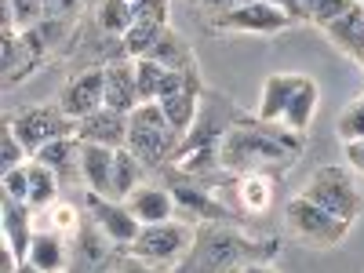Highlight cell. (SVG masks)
<instances>
[{
  "mask_svg": "<svg viewBox=\"0 0 364 273\" xmlns=\"http://www.w3.org/2000/svg\"><path fill=\"white\" fill-rule=\"evenodd\" d=\"M306 149V139L291 132L281 120H259V117H240L223 139V171L230 175H248V171H266L284 178Z\"/></svg>",
  "mask_w": 364,
  "mask_h": 273,
  "instance_id": "obj_1",
  "label": "cell"
},
{
  "mask_svg": "<svg viewBox=\"0 0 364 273\" xmlns=\"http://www.w3.org/2000/svg\"><path fill=\"white\" fill-rule=\"evenodd\" d=\"M277 252L281 237H248L240 223H200L171 273H240L252 262H273Z\"/></svg>",
  "mask_w": 364,
  "mask_h": 273,
  "instance_id": "obj_2",
  "label": "cell"
},
{
  "mask_svg": "<svg viewBox=\"0 0 364 273\" xmlns=\"http://www.w3.org/2000/svg\"><path fill=\"white\" fill-rule=\"evenodd\" d=\"M182 146V132L171 128L161 102H142L128 117V149L142 161L146 171H164Z\"/></svg>",
  "mask_w": 364,
  "mask_h": 273,
  "instance_id": "obj_3",
  "label": "cell"
},
{
  "mask_svg": "<svg viewBox=\"0 0 364 273\" xmlns=\"http://www.w3.org/2000/svg\"><path fill=\"white\" fill-rule=\"evenodd\" d=\"M4 120L11 124L15 139L26 146V154H29V157L41 154V149H44L48 142H55V139H70V135H77V120H73L63 106H58V102L22 106V109L8 113Z\"/></svg>",
  "mask_w": 364,
  "mask_h": 273,
  "instance_id": "obj_4",
  "label": "cell"
},
{
  "mask_svg": "<svg viewBox=\"0 0 364 273\" xmlns=\"http://www.w3.org/2000/svg\"><path fill=\"white\" fill-rule=\"evenodd\" d=\"M302 197L314 200V204L324 208V211H331L336 219H343V223H350V226L357 223V215L364 211V197H360V190H357L353 175H350L346 168H339V164L317 168V171L310 175V182L302 186Z\"/></svg>",
  "mask_w": 364,
  "mask_h": 273,
  "instance_id": "obj_5",
  "label": "cell"
},
{
  "mask_svg": "<svg viewBox=\"0 0 364 273\" xmlns=\"http://www.w3.org/2000/svg\"><path fill=\"white\" fill-rule=\"evenodd\" d=\"M284 223H288V230H291L306 248H321V252L339 248L343 240H346V233H350V223L336 219L331 211L317 208L314 200H306L302 193L284 204Z\"/></svg>",
  "mask_w": 364,
  "mask_h": 273,
  "instance_id": "obj_6",
  "label": "cell"
},
{
  "mask_svg": "<svg viewBox=\"0 0 364 273\" xmlns=\"http://www.w3.org/2000/svg\"><path fill=\"white\" fill-rule=\"evenodd\" d=\"M245 117L237 109L233 99L219 95V91H204L200 99V109H197V120L190 124V132L182 135V146L178 154H193V149H223V139L230 135V128ZM175 154V157H178Z\"/></svg>",
  "mask_w": 364,
  "mask_h": 273,
  "instance_id": "obj_7",
  "label": "cell"
},
{
  "mask_svg": "<svg viewBox=\"0 0 364 273\" xmlns=\"http://www.w3.org/2000/svg\"><path fill=\"white\" fill-rule=\"evenodd\" d=\"M193 230L197 226L182 223V219H168V223H157V226H142L139 237H135V245L124 248V252H132L135 259H142L149 266L175 269L182 262V255L190 252V245H193Z\"/></svg>",
  "mask_w": 364,
  "mask_h": 273,
  "instance_id": "obj_8",
  "label": "cell"
},
{
  "mask_svg": "<svg viewBox=\"0 0 364 273\" xmlns=\"http://www.w3.org/2000/svg\"><path fill=\"white\" fill-rule=\"evenodd\" d=\"M288 26H295L281 8H273L269 0H255V4H240L233 11L223 15H208L204 29L208 33H248V37H273V33H284Z\"/></svg>",
  "mask_w": 364,
  "mask_h": 273,
  "instance_id": "obj_9",
  "label": "cell"
},
{
  "mask_svg": "<svg viewBox=\"0 0 364 273\" xmlns=\"http://www.w3.org/2000/svg\"><path fill=\"white\" fill-rule=\"evenodd\" d=\"M120 252L124 248H117L113 240L87 219L73 233L66 273H120Z\"/></svg>",
  "mask_w": 364,
  "mask_h": 273,
  "instance_id": "obj_10",
  "label": "cell"
},
{
  "mask_svg": "<svg viewBox=\"0 0 364 273\" xmlns=\"http://www.w3.org/2000/svg\"><path fill=\"white\" fill-rule=\"evenodd\" d=\"M84 215L95 223L117 248H132L139 230H142V223L132 215V208L124 200L99 197V193H84Z\"/></svg>",
  "mask_w": 364,
  "mask_h": 273,
  "instance_id": "obj_11",
  "label": "cell"
},
{
  "mask_svg": "<svg viewBox=\"0 0 364 273\" xmlns=\"http://www.w3.org/2000/svg\"><path fill=\"white\" fill-rule=\"evenodd\" d=\"M58 106H63L73 120H84L87 113H95L106 106V66H87L80 73H73L63 91H58Z\"/></svg>",
  "mask_w": 364,
  "mask_h": 273,
  "instance_id": "obj_12",
  "label": "cell"
},
{
  "mask_svg": "<svg viewBox=\"0 0 364 273\" xmlns=\"http://www.w3.org/2000/svg\"><path fill=\"white\" fill-rule=\"evenodd\" d=\"M128 117L132 113H117V109H95L84 120H77V139L80 142H95L109 149H124L128 146Z\"/></svg>",
  "mask_w": 364,
  "mask_h": 273,
  "instance_id": "obj_13",
  "label": "cell"
},
{
  "mask_svg": "<svg viewBox=\"0 0 364 273\" xmlns=\"http://www.w3.org/2000/svg\"><path fill=\"white\" fill-rule=\"evenodd\" d=\"M0 223H4V226H0V230H4V245L15 252L18 262H26L29 259V245H33V233H37V226H33V204L4 197V200H0Z\"/></svg>",
  "mask_w": 364,
  "mask_h": 273,
  "instance_id": "obj_14",
  "label": "cell"
},
{
  "mask_svg": "<svg viewBox=\"0 0 364 273\" xmlns=\"http://www.w3.org/2000/svg\"><path fill=\"white\" fill-rule=\"evenodd\" d=\"M113 164H117V149L80 142V178L87 193L113 197Z\"/></svg>",
  "mask_w": 364,
  "mask_h": 273,
  "instance_id": "obj_15",
  "label": "cell"
},
{
  "mask_svg": "<svg viewBox=\"0 0 364 273\" xmlns=\"http://www.w3.org/2000/svg\"><path fill=\"white\" fill-rule=\"evenodd\" d=\"M44 58L29 48V41L18 29H4V51H0V73H4V87H15L18 80H26L29 73L41 70Z\"/></svg>",
  "mask_w": 364,
  "mask_h": 273,
  "instance_id": "obj_16",
  "label": "cell"
},
{
  "mask_svg": "<svg viewBox=\"0 0 364 273\" xmlns=\"http://www.w3.org/2000/svg\"><path fill=\"white\" fill-rule=\"evenodd\" d=\"M204 91H208V87H204V80H200V70H190V80L182 84L175 95L161 99V109H164V117L171 120L175 132H182V135L190 132V124L197 120V109H200Z\"/></svg>",
  "mask_w": 364,
  "mask_h": 273,
  "instance_id": "obj_17",
  "label": "cell"
},
{
  "mask_svg": "<svg viewBox=\"0 0 364 273\" xmlns=\"http://www.w3.org/2000/svg\"><path fill=\"white\" fill-rule=\"evenodd\" d=\"M135 106H139L135 58H117V63H106V109L132 113Z\"/></svg>",
  "mask_w": 364,
  "mask_h": 273,
  "instance_id": "obj_18",
  "label": "cell"
},
{
  "mask_svg": "<svg viewBox=\"0 0 364 273\" xmlns=\"http://www.w3.org/2000/svg\"><path fill=\"white\" fill-rule=\"evenodd\" d=\"M124 204L132 208V215L142 226H157V223L175 219V197H171V190L168 186H154V182H142V186Z\"/></svg>",
  "mask_w": 364,
  "mask_h": 273,
  "instance_id": "obj_19",
  "label": "cell"
},
{
  "mask_svg": "<svg viewBox=\"0 0 364 273\" xmlns=\"http://www.w3.org/2000/svg\"><path fill=\"white\" fill-rule=\"evenodd\" d=\"M302 84V73H269L262 84V95H259V120H284V109L291 102V95Z\"/></svg>",
  "mask_w": 364,
  "mask_h": 273,
  "instance_id": "obj_20",
  "label": "cell"
},
{
  "mask_svg": "<svg viewBox=\"0 0 364 273\" xmlns=\"http://www.w3.org/2000/svg\"><path fill=\"white\" fill-rule=\"evenodd\" d=\"M41 273H66L70 269V245L58 230H37L33 245H29V259Z\"/></svg>",
  "mask_w": 364,
  "mask_h": 273,
  "instance_id": "obj_21",
  "label": "cell"
},
{
  "mask_svg": "<svg viewBox=\"0 0 364 273\" xmlns=\"http://www.w3.org/2000/svg\"><path fill=\"white\" fill-rule=\"evenodd\" d=\"M324 37L336 44L343 55H350L353 63L364 66V8H360V4L350 8L339 22H331V26L324 29Z\"/></svg>",
  "mask_w": 364,
  "mask_h": 273,
  "instance_id": "obj_22",
  "label": "cell"
},
{
  "mask_svg": "<svg viewBox=\"0 0 364 273\" xmlns=\"http://www.w3.org/2000/svg\"><path fill=\"white\" fill-rule=\"evenodd\" d=\"M41 164H48L58 178H63V186L66 182H77L80 178V139L70 135V139H55L48 142L41 154H33Z\"/></svg>",
  "mask_w": 364,
  "mask_h": 273,
  "instance_id": "obj_23",
  "label": "cell"
},
{
  "mask_svg": "<svg viewBox=\"0 0 364 273\" xmlns=\"http://www.w3.org/2000/svg\"><path fill=\"white\" fill-rule=\"evenodd\" d=\"M317 102H321L317 80H314V77H302V84H299V91L291 95V102H288V109H284V120H281V124H288V128L299 132V135H306L310 124H314V117H317Z\"/></svg>",
  "mask_w": 364,
  "mask_h": 273,
  "instance_id": "obj_24",
  "label": "cell"
},
{
  "mask_svg": "<svg viewBox=\"0 0 364 273\" xmlns=\"http://www.w3.org/2000/svg\"><path fill=\"white\" fill-rule=\"evenodd\" d=\"M146 58H154V63H161L164 70H193L197 66V58H193V48H190V41L178 33V29H164V33L157 37V44H154V51H149Z\"/></svg>",
  "mask_w": 364,
  "mask_h": 273,
  "instance_id": "obj_25",
  "label": "cell"
},
{
  "mask_svg": "<svg viewBox=\"0 0 364 273\" xmlns=\"http://www.w3.org/2000/svg\"><path fill=\"white\" fill-rule=\"evenodd\" d=\"M26 171H29V204H33V211H48L51 204H58L63 178H58L48 164H41L37 157H29Z\"/></svg>",
  "mask_w": 364,
  "mask_h": 273,
  "instance_id": "obj_26",
  "label": "cell"
},
{
  "mask_svg": "<svg viewBox=\"0 0 364 273\" xmlns=\"http://www.w3.org/2000/svg\"><path fill=\"white\" fill-rule=\"evenodd\" d=\"M146 178V168L142 161L132 154V149H117V164H113V200H128Z\"/></svg>",
  "mask_w": 364,
  "mask_h": 273,
  "instance_id": "obj_27",
  "label": "cell"
},
{
  "mask_svg": "<svg viewBox=\"0 0 364 273\" xmlns=\"http://www.w3.org/2000/svg\"><path fill=\"white\" fill-rule=\"evenodd\" d=\"M95 26L102 29V33L124 41V33L135 26L132 0H99V4H95Z\"/></svg>",
  "mask_w": 364,
  "mask_h": 273,
  "instance_id": "obj_28",
  "label": "cell"
},
{
  "mask_svg": "<svg viewBox=\"0 0 364 273\" xmlns=\"http://www.w3.org/2000/svg\"><path fill=\"white\" fill-rule=\"evenodd\" d=\"M164 22H154V18H135V26L124 33V55L128 58H146L149 51H154L157 37L164 33Z\"/></svg>",
  "mask_w": 364,
  "mask_h": 273,
  "instance_id": "obj_29",
  "label": "cell"
},
{
  "mask_svg": "<svg viewBox=\"0 0 364 273\" xmlns=\"http://www.w3.org/2000/svg\"><path fill=\"white\" fill-rule=\"evenodd\" d=\"M164 66L154 58H135V84H139V106L142 102H157L161 99V84H164Z\"/></svg>",
  "mask_w": 364,
  "mask_h": 273,
  "instance_id": "obj_30",
  "label": "cell"
},
{
  "mask_svg": "<svg viewBox=\"0 0 364 273\" xmlns=\"http://www.w3.org/2000/svg\"><path fill=\"white\" fill-rule=\"evenodd\" d=\"M350 8H357V0H310V26L328 29L331 22H339Z\"/></svg>",
  "mask_w": 364,
  "mask_h": 273,
  "instance_id": "obj_31",
  "label": "cell"
},
{
  "mask_svg": "<svg viewBox=\"0 0 364 273\" xmlns=\"http://www.w3.org/2000/svg\"><path fill=\"white\" fill-rule=\"evenodd\" d=\"M336 132H339L343 142H357V139H364V95H357V99L339 113Z\"/></svg>",
  "mask_w": 364,
  "mask_h": 273,
  "instance_id": "obj_32",
  "label": "cell"
},
{
  "mask_svg": "<svg viewBox=\"0 0 364 273\" xmlns=\"http://www.w3.org/2000/svg\"><path fill=\"white\" fill-rule=\"evenodd\" d=\"M8 4H11V18H15L18 33L41 26V18H44V0H8Z\"/></svg>",
  "mask_w": 364,
  "mask_h": 273,
  "instance_id": "obj_33",
  "label": "cell"
},
{
  "mask_svg": "<svg viewBox=\"0 0 364 273\" xmlns=\"http://www.w3.org/2000/svg\"><path fill=\"white\" fill-rule=\"evenodd\" d=\"M29 154H26V146L15 139V132H11V124L4 120V135H0V168H22V164H29L26 161Z\"/></svg>",
  "mask_w": 364,
  "mask_h": 273,
  "instance_id": "obj_34",
  "label": "cell"
},
{
  "mask_svg": "<svg viewBox=\"0 0 364 273\" xmlns=\"http://www.w3.org/2000/svg\"><path fill=\"white\" fill-rule=\"evenodd\" d=\"M0 190H4V197H11V200H26L29 204V171H26V164L22 168H8L4 178H0Z\"/></svg>",
  "mask_w": 364,
  "mask_h": 273,
  "instance_id": "obj_35",
  "label": "cell"
},
{
  "mask_svg": "<svg viewBox=\"0 0 364 273\" xmlns=\"http://www.w3.org/2000/svg\"><path fill=\"white\" fill-rule=\"evenodd\" d=\"M48 219H51V230H58V233H77L80 211H77L73 204H66V200H58V204L48 208Z\"/></svg>",
  "mask_w": 364,
  "mask_h": 273,
  "instance_id": "obj_36",
  "label": "cell"
},
{
  "mask_svg": "<svg viewBox=\"0 0 364 273\" xmlns=\"http://www.w3.org/2000/svg\"><path fill=\"white\" fill-rule=\"evenodd\" d=\"M269 4H273V8H281L295 26L310 18V0H269Z\"/></svg>",
  "mask_w": 364,
  "mask_h": 273,
  "instance_id": "obj_37",
  "label": "cell"
},
{
  "mask_svg": "<svg viewBox=\"0 0 364 273\" xmlns=\"http://www.w3.org/2000/svg\"><path fill=\"white\" fill-rule=\"evenodd\" d=\"M193 4L200 8V15H223V11H233L240 4H255V0H193Z\"/></svg>",
  "mask_w": 364,
  "mask_h": 273,
  "instance_id": "obj_38",
  "label": "cell"
},
{
  "mask_svg": "<svg viewBox=\"0 0 364 273\" xmlns=\"http://www.w3.org/2000/svg\"><path fill=\"white\" fill-rule=\"evenodd\" d=\"M120 273H171V269H161V266H149V262L135 259L132 252H120Z\"/></svg>",
  "mask_w": 364,
  "mask_h": 273,
  "instance_id": "obj_39",
  "label": "cell"
},
{
  "mask_svg": "<svg viewBox=\"0 0 364 273\" xmlns=\"http://www.w3.org/2000/svg\"><path fill=\"white\" fill-rule=\"evenodd\" d=\"M346 164H350L353 171H360V175H364V139L346 142Z\"/></svg>",
  "mask_w": 364,
  "mask_h": 273,
  "instance_id": "obj_40",
  "label": "cell"
},
{
  "mask_svg": "<svg viewBox=\"0 0 364 273\" xmlns=\"http://www.w3.org/2000/svg\"><path fill=\"white\" fill-rule=\"evenodd\" d=\"M240 273H277V269H273V262H252V266H245Z\"/></svg>",
  "mask_w": 364,
  "mask_h": 273,
  "instance_id": "obj_41",
  "label": "cell"
},
{
  "mask_svg": "<svg viewBox=\"0 0 364 273\" xmlns=\"http://www.w3.org/2000/svg\"><path fill=\"white\" fill-rule=\"evenodd\" d=\"M15 273H41V269H37V266H33V262H22V266H18V269H15Z\"/></svg>",
  "mask_w": 364,
  "mask_h": 273,
  "instance_id": "obj_42",
  "label": "cell"
},
{
  "mask_svg": "<svg viewBox=\"0 0 364 273\" xmlns=\"http://www.w3.org/2000/svg\"><path fill=\"white\" fill-rule=\"evenodd\" d=\"M84 4H91V8H95V4H99V0H84Z\"/></svg>",
  "mask_w": 364,
  "mask_h": 273,
  "instance_id": "obj_43",
  "label": "cell"
},
{
  "mask_svg": "<svg viewBox=\"0 0 364 273\" xmlns=\"http://www.w3.org/2000/svg\"><path fill=\"white\" fill-rule=\"evenodd\" d=\"M360 8H364V4H360Z\"/></svg>",
  "mask_w": 364,
  "mask_h": 273,
  "instance_id": "obj_44",
  "label": "cell"
}]
</instances>
